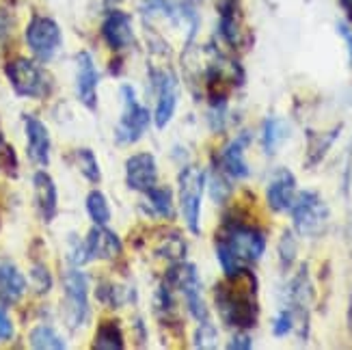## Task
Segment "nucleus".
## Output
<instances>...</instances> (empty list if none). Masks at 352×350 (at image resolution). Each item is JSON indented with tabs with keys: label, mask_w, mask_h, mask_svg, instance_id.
Here are the masks:
<instances>
[{
	"label": "nucleus",
	"mask_w": 352,
	"mask_h": 350,
	"mask_svg": "<svg viewBox=\"0 0 352 350\" xmlns=\"http://www.w3.org/2000/svg\"><path fill=\"white\" fill-rule=\"evenodd\" d=\"M251 346H253V342H251V336L247 331H238L236 336L232 338V342L227 344L229 350H249Z\"/></svg>",
	"instance_id": "obj_36"
},
{
	"label": "nucleus",
	"mask_w": 352,
	"mask_h": 350,
	"mask_svg": "<svg viewBox=\"0 0 352 350\" xmlns=\"http://www.w3.org/2000/svg\"><path fill=\"white\" fill-rule=\"evenodd\" d=\"M164 283L169 285L173 292L177 290L184 296L186 307L197 322L210 320V311H208V305H206L204 294H201V279H199V272H197L195 264H188L184 260L175 262L171 266V270L166 272Z\"/></svg>",
	"instance_id": "obj_4"
},
{
	"label": "nucleus",
	"mask_w": 352,
	"mask_h": 350,
	"mask_svg": "<svg viewBox=\"0 0 352 350\" xmlns=\"http://www.w3.org/2000/svg\"><path fill=\"white\" fill-rule=\"evenodd\" d=\"M147 197H149V204L154 208V212L162 219H173V195L169 188L164 186H151L147 190Z\"/></svg>",
	"instance_id": "obj_26"
},
{
	"label": "nucleus",
	"mask_w": 352,
	"mask_h": 350,
	"mask_svg": "<svg viewBox=\"0 0 352 350\" xmlns=\"http://www.w3.org/2000/svg\"><path fill=\"white\" fill-rule=\"evenodd\" d=\"M63 318L69 329H80L89 320V279L82 270H67L63 275Z\"/></svg>",
	"instance_id": "obj_7"
},
{
	"label": "nucleus",
	"mask_w": 352,
	"mask_h": 350,
	"mask_svg": "<svg viewBox=\"0 0 352 350\" xmlns=\"http://www.w3.org/2000/svg\"><path fill=\"white\" fill-rule=\"evenodd\" d=\"M85 245H87L89 260H115L121 253V249H124L119 236L111 232L106 225H96L94 230L89 232Z\"/></svg>",
	"instance_id": "obj_16"
},
{
	"label": "nucleus",
	"mask_w": 352,
	"mask_h": 350,
	"mask_svg": "<svg viewBox=\"0 0 352 350\" xmlns=\"http://www.w3.org/2000/svg\"><path fill=\"white\" fill-rule=\"evenodd\" d=\"M124 346H126L124 331H121V327L117 322L106 320L98 327L94 348H98V350H124Z\"/></svg>",
	"instance_id": "obj_23"
},
{
	"label": "nucleus",
	"mask_w": 352,
	"mask_h": 350,
	"mask_svg": "<svg viewBox=\"0 0 352 350\" xmlns=\"http://www.w3.org/2000/svg\"><path fill=\"white\" fill-rule=\"evenodd\" d=\"M179 184V210L184 223L192 232H201V201H204V190H206V173L199 166H184L177 177Z\"/></svg>",
	"instance_id": "obj_5"
},
{
	"label": "nucleus",
	"mask_w": 352,
	"mask_h": 350,
	"mask_svg": "<svg viewBox=\"0 0 352 350\" xmlns=\"http://www.w3.org/2000/svg\"><path fill=\"white\" fill-rule=\"evenodd\" d=\"M289 212H292L294 230L305 238H320L327 232L331 221V210L316 190L298 193L289 206Z\"/></svg>",
	"instance_id": "obj_3"
},
{
	"label": "nucleus",
	"mask_w": 352,
	"mask_h": 350,
	"mask_svg": "<svg viewBox=\"0 0 352 350\" xmlns=\"http://www.w3.org/2000/svg\"><path fill=\"white\" fill-rule=\"evenodd\" d=\"M98 85L100 74L96 69L94 56L85 50L78 52L76 54V96L89 111H96L98 106Z\"/></svg>",
	"instance_id": "obj_11"
},
{
	"label": "nucleus",
	"mask_w": 352,
	"mask_h": 350,
	"mask_svg": "<svg viewBox=\"0 0 352 350\" xmlns=\"http://www.w3.org/2000/svg\"><path fill=\"white\" fill-rule=\"evenodd\" d=\"M9 85L20 98H41L48 91V80L41 67L30 58H13L5 65Z\"/></svg>",
	"instance_id": "obj_8"
},
{
	"label": "nucleus",
	"mask_w": 352,
	"mask_h": 350,
	"mask_svg": "<svg viewBox=\"0 0 352 350\" xmlns=\"http://www.w3.org/2000/svg\"><path fill=\"white\" fill-rule=\"evenodd\" d=\"M294 331V318H292V311H289L287 307H283L277 318H274V322H272V333L277 338H285L289 336V333Z\"/></svg>",
	"instance_id": "obj_32"
},
{
	"label": "nucleus",
	"mask_w": 352,
	"mask_h": 350,
	"mask_svg": "<svg viewBox=\"0 0 352 350\" xmlns=\"http://www.w3.org/2000/svg\"><path fill=\"white\" fill-rule=\"evenodd\" d=\"M87 212L91 221L96 225H109L111 221V206H109V199L104 197V193L100 190H91L87 195Z\"/></svg>",
	"instance_id": "obj_25"
},
{
	"label": "nucleus",
	"mask_w": 352,
	"mask_h": 350,
	"mask_svg": "<svg viewBox=\"0 0 352 350\" xmlns=\"http://www.w3.org/2000/svg\"><path fill=\"white\" fill-rule=\"evenodd\" d=\"M30 346L37 348V350H63L67 344L63 342V338L58 333L48 327V325H39L30 331Z\"/></svg>",
	"instance_id": "obj_24"
},
{
	"label": "nucleus",
	"mask_w": 352,
	"mask_h": 350,
	"mask_svg": "<svg viewBox=\"0 0 352 350\" xmlns=\"http://www.w3.org/2000/svg\"><path fill=\"white\" fill-rule=\"evenodd\" d=\"M30 281H33V287H35V292H37V294L50 292V287H52V277H50V272H48V268L41 266V264L30 270Z\"/></svg>",
	"instance_id": "obj_33"
},
{
	"label": "nucleus",
	"mask_w": 352,
	"mask_h": 350,
	"mask_svg": "<svg viewBox=\"0 0 352 350\" xmlns=\"http://www.w3.org/2000/svg\"><path fill=\"white\" fill-rule=\"evenodd\" d=\"M67 260L74 266H82L85 262H89V253H87V245L80 242L78 238H69V249H67Z\"/></svg>",
	"instance_id": "obj_34"
},
{
	"label": "nucleus",
	"mask_w": 352,
	"mask_h": 350,
	"mask_svg": "<svg viewBox=\"0 0 352 350\" xmlns=\"http://www.w3.org/2000/svg\"><path fill=\"white\" fill-rule=\"evenodd\" d=\"M221 35L223 39L238 48L242 37V20H240V0H221Z\"/></svg>",
	"instance_id": "obj_20"
},
{
	"label": "nucleus",
	"mask_w": 352,
	"mask_h": 350,
	"mask_svg": "<svg viewBox=\"0 0 352 350\" xmlns=\"http://www.w3.org/2000/svg\"><path fill=\"white\" fill-rule=\"evenodd\" d=\"M195 348H217L219 346V331L210 320L199 322L197 331H195Z\"/></svg>",
	"instance_id": "obj_30"
},
{
	"label": "nucleus",
	"mask_w": 352,
	"mask_h": 350,
	"mask_svg": "<svg viewBox=\"0 0 352 350\" xmlns=\"http://www.w3.org/2000/svg\"><path fill=\"white\" fill-rule=\"evenodd\" d=\"M214 247H217V260L225 277H232L262 260L266 251V236L255 225L238 219H225L223 230L214 240Z\"/></svg>",
	"instance_id": "obj_2"
},
{
	"label": "nucleus",
	"mask_w": 352,
	"mask_h": 350,
	"mask_svg": "<svg viewBox=\"0 0 352 350\" xmlns=\"http://www.w3.org/2000/svg\"><path fill=\"white\" fill-rule=\"evenodd\" d=\"M229 177L221 164H214L212 166V173H210V195L212 199L217 204H223L229 195H232V184H229Z\"/></svg>",
	"instance_id": "obj_27"
},
{
	"label": "nucleus",
	"mask_w": 352,
	"mask_h": 350,
	"mask_svg": "<svg viewBox=\"0 0 352 350\" xmlns=\"http://www.w3.org/2000/svg\"><path fill=\"white\" fill-rule=\"evenodd\" d=\"M26 292V279L11 262H0V300L18 303Z\"/></svg>",
	"instance_id": "obj_21"
},
{
	"label": "nucleus",
	"mask_w": 352,
	"mask_h": 350,
	"mask_svg": "<svg viewBox=\"0 0 352 350\" xmlns=\"http://www.w3.org/2000/svg\"><path fill=\"white\" fill-rule=\"evenodd\" d=\"M249 143H251V134L242 132L223 151L221 166H223V171L232 179H244V177H249V173H251L249 164H247V158H244V151H247Z\"/></svg>",
	"instance_id": "obj_17"
},
{
	"label": "nucleus",
	"mask_w": 352,
	"mask_h": 350,
	"mask_svg": "<svg viewBox=\"0 0 352 350\" xmlns=\"http://www.w3.org/2000/svg\"><path fill=\"white\" fill-rule=\"evenodd\" d=\"M296 260V240L292 236V232H283L281 240H279V262H281V268L287 270L292 268Z\"/></svg>",
	"instance_id": "obj_31"
},
{
	"label": "nucleus",
	"mask_w": 352,
	"mask_h": 350,
	"mask_svg": "<svg viewBox=\"0 0 352 350\" xmlns=\"http://www.w3.org/2000/svg\"><path fill=\"white\" fill-rule=\"evenodd\" d=\"M342 5H344V9L348 11V15H350V20H352V0H342Z\"/></svg>",
	"instance_id": "obj_39"
},
{
	"label": "nucleus",
	"mask_w": 352,
	"mask_h": 350,
	"mask_svg": "<svg viewBox=\"0 0 352 350\" xmlns=\"http://www.w3.org/2000/svg\"><path fill=\"white\" fill-rule=\"evenodd\" d=\"M102 37L104 41L111 45L113 50H126L134 43V26L132 18L126 11H111L106 15V20L102 24Z\"/></svg>",
	"instance_id": "obj_15"
},
{
	"label": "nucleus",
	"mask_w": 352,
	"mask_h": 350,
	"mask_svg": "<svg viewBox=\"0 0 352 350\" xmlns=\"http://www.w3.org/2000/svg\"><path fill=\"white\" fill-rule=\"evenodd\" d=\"M156 253L160 255V257H166L169 262H182L184 257H186V242H184L182 238H179V234H173V236H166L160 245H158V249H156Z\"/></svg>",
	"instance_id": "obj_29"
},
{
	"label": "nucleus",
	"mask_w": 352,
	"mask_h": 350,
	"mask_svg": "<svg viewBox=\"0 0 352 350\" xmlns=\"http://www.w3.org/2000/svg\"><path fill=\"white\" fill-rule=\"evenodd\" d=\"M121 100H124V111H121L119 124L115 128V139L119 145H132L145 136L151 124V113L139 102L130 85L121 87Z\"/></svg>",
	"instance_id": "obj_6"
},
{
	"label": "nucleus",
	"mask_w": 352,
	"mask_h": 350,
	"mask_svg": "<svg viewBox=\"0 0 352 350\" xmlns=\"http://www.w3.org/2000/svg\"><path fill=\"white\" fill-rule=\"evenodd\" d=\"M24 130H26V154L39 166H48L50 162V132L43 121L33 115L24 117Z\"/></svg>",
	"instance_id": "obj_14"
},
{
	"label": "nucleus",
	"mask_w": 352,
	"mask_h": 350,
	"mask_svg": "<svg viewBox=\"0 0 352 350\" xmlns=\"http://www.w3.org/2000/svg\"><path fill=\"white\" fill-rule=\"evenodd\" d=\"M259 283L251 268H244L214 287V305L227 327L238 331H249L257 325L259 303H257Z\"/></svg>",
	"instance_id": "obj_1"
},
{
	"label": "nucleus",
	"mask_w": 352,
	"mask_h": 350,
	"mask_svg": "<svg viewBox=\"0 0 352 350\" xmlns=\"http://www.w3.org/2000/svg\"><path fill=\"white\" fill-rule=\"evenodd\" d=\"M26 43L39 61H50L63 43V35H60V28L52 18L35 15L26 28Z\"/></svg>",
	"instance_id": "obj_9"
},
{
	"label": "nucleus",
	"mask_w": 352,
	"mask_h": 350,
	"mask_svg": "<svg viewBox=\"0 0 352 350\" xmlns=\"http://www.w3.org/2000/svg\"><path fill=\"white\" fill-rule=\"evenodd\" d=\"M296 197V177L294 173L285 169V166H279L268 179V186H266V201L268 208L272 212H285L289 210Z\"/></svg>",
	"instance_id": "obj_13"
},
{
	"label": "nucleus",
	"mask_w": 352,
	"mask_h": 350,
	"mask_svg": "<svg viewBox=\"0 0 352 350\" xmlns=\"http://www.w3.org/2000/svg\"><path fill=\"white\" fill-rule=\"evenodd\" d=\"M33 188H35V204L39 215L45 223H50L58 210V193L54 179L45 171H37L33 175Z\"/></svg>",
	"instance_id": "obj_18"
},
{
	"label": "nucleus",
	"mask_w": 352,
	"mask_h": 350,
	"mask_svg": "<svg viewBox=\"0 0 352 350\" xmlns=\"http://www.w3.org/2000/svg\"><path fill=\"white\" fill-rule=\"evenodd\" d=\"M348 329L352 336V290H350V300H348Z\"/></svg>",
	"instance_id": "obj_38"
},
{
	"label": "nucleus",
	"mask_w": 352,
	"mask_h": 350,
	"mask_svg": "<svg viewBox=\"0 0 352 350\" xmlns=\"http://www.w3.org/2000/svg\"><path fill=\"white\" fill-rule=\"evenodd\" d=\"M338 30H340V35L344 37V41H346V48H348V58H350V67H352V30H350V26L348 24H338Z\"/></svg>",
	"instance_id": "obj_37"
},
{
	"label": "nucleus",
	"mask_w": 352,
	"mask_h": 350,
	"mask_svg": "<svg viewBox=\"0 0 352 350\" xmlns=\"http://www.w3.org/2000/svg\"><path fill=\"white\" fill-rule=\"evenodd\" d=\"M74 158H76V164H78L80 173H82L89 182H94V184H98L100 177H102V173H100V162H98V158H96L94 151L87 149V147H80V149H76Z\"/></svg>",
	"instance_id": "obj_28"
},
{
	"label": "nucleus",
	"mask_w": 352,
	"mask_h": 350,
	"mask_svg": "<svg viewBox=\"0 0 352 350\" xmlns=\"http://www.w3.org/2000/svg\"><path fill=\"white\" fill-rule=\"evenodd\" d=\"M289 136V126L279 117H268L264 121V132H262V145L268 156L277 154V149L283 145V141Z\"/></svg>",
	"instance_id": "obj_22"
},
{
	"label": "nucleus",
	"mask_w": 352,
	"mask_h": 350,
	"mask_svg": "<svg viewBox=\"0 0 352 350\" xmlns=\"http://www.w3.org/2000/svg\"><path fill=\"white\" fill-rule=\"evenodd\" d=\"M151 78H154V87H156V94H158L154 121H156V126L162 130L173 119L175 109H177V80L171 72H156V69L151 72Z\"/></svg>",
	"instance_id": "obj_10"
},
{
	"label": "nucleus",
	"mask_w": 352,
	"mask_h": 350,
	"mask_svg": "<svg viewBox=\"0 0 352 350\" xmlns=\"http://www.w3.org/2000/svg\"><path fill=\"white\" fill-rule=\"evenodd\" d=\"M13 338V322L5 311L3 300H0V342H7Z\"/></svg>",
	"instance_id": "obj_35"
},
{
	"label": "nucleus",
	"mask_w": 352,
	"mask_h": 350,
	"mask_svg": "<svg viewBox=\"0 0 352 350\" xmlns=\"http://www.w3.org/2000/svg\"><path fill=\"white\" fill-rule=\"evenodd\" d=\"M340 132H342V124L327 132H314V130L307 132V156H305V166H307V169H311V166L324 160L333 143L338 141Z\"/></svg>",
	"instance_id": "obj_19"
},
{
	"label": "nucleus",
	"mask_w": 352,
	"mask_h": 350,
	"mask_svg": "<svg viewBox=\"0 0 352 350\" xmlns=\"http://www.w3.org/2000/svg\"><path fill=\"white\" fill-rule=\"evenodd\" d=\"M126 182L128 188L136 193H147L151 186L158 184V164L156 158L141 151V154H134L126 160Z\"/></svg>",
	"instance_id": "obj_12"
}]
</instances>
